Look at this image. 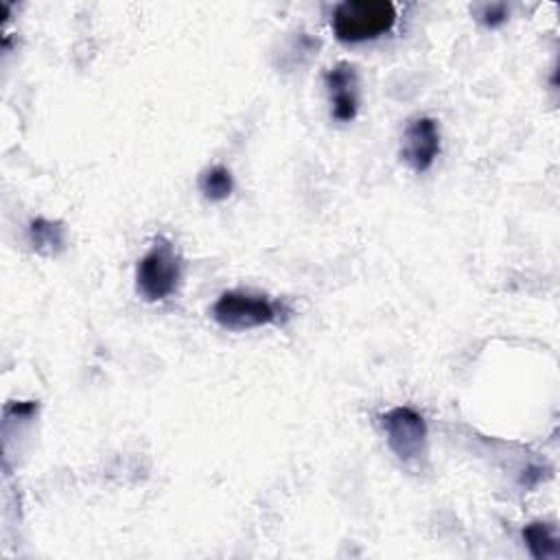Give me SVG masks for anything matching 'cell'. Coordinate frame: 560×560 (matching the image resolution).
<instances>
[{"label":"cell","mask_w":560,"mask_h":560,"mask_svg":"<svg viewBox=\"0 0 560 560\" xmlns=\"http://www.w3.org/2000/svg\"><path fill=\"white\" fill-rule=\"evenodd\" d=\"M396 22L387 0H343L332 9V33L339 42L361 44L385 35Z\"/></svg>","instance_id":"1"},{"label":"cell","mask_w":560,"mask_h":560,"mask_svg":"<svg viewBox=\"0 0 560 560\" xmlns=\"http://www.w3.org/2000/svg\"><path fill=\"white\" fill-rule=\"evenodd\" d=\"M289 311L269 300L262 293H252L243 289L225 291L212 304V317L221 328L228 330H249L267 324H276Z\"/></svg>","instance_id":"2"},{"label":"cell","mask_w":560,"mask_h":560,"mask_svg":"<svg viewBox=\"0 0 560 560\" xmlns=\"http://www.w3.org/2000/svg\"><path fill=\"white\" fill-rule=\"evenodd\" d=\"M182 278V258L173 243L158 236L136 265V293L144 302H160L175 293Z\"/></svg>","instance_id":"3"},{"label":"cell","mask_w":560,"mask_h":560,"mask_svg":"<svg viewBox=\"0 0 560 560\" xmlns=\"http://www.w3.org/2000/svg\"><path fill=\"white\" fill-rule=\"evenodd\" d=\"M387 446L400 462L418 459L427 448V422L416 409L400 405L381 416Z\"/></svg>","instance_id":"4"},{"label":"cell","mask_w":560,"mask_h":560,"mask_svg":"<svg viewBox=\"0 0 560 560\" xmlns=\"http://www.w3.org/2000/svg\"><path fill=\"white\" fill-rule=\"evenodd\" d=\"M438 155H440L438 120L431 116H416L413 120H409L402 133V144H400V158L405 160V164L416 173H424L433 166Z\"/></svg>","instance_id":"5"},{"label":"cell","mask_w":560,"mask_h":560,"mask_svg":"<svg viewBox=\"0 0 560 560\" xmlns=\"http://www.w3.org/2000/svg\"><path fill=\"white\" fill-rule=\"evenodd\" d=\"M324 85L330 98L332 118L339 122L354 120L359 112V74L354 63L339 61L324 74Z\"/></svg>","instance_id":"6"},{"label":"cell","mask_w":560,"mask_h":560,"mask_svg":"<svg viewBox=\"0 0 560 560\" xmlns=\"http://www.w3.org/2000/svg\"><path fill=\"white\" fill-rule=\"evenodd\" d=\"M28 245L42 256H57L66 249V228L61 221L35 217L26 228Z\"/></svg>","instance_id":"7"},{"label":"cell","mask_w":560,"mask_h":560,"mask_svg":"<svg viewBox=\"0 0 560 560\" xmlns=\"http://www.w3.org/2000/svg\"><path fill=\"white\" fill-rule=\"evenodd\" d=\"M523 540L536 560H553L560 558V540L556 536L553 525L545 521H532L523 527Z\"/></svg>","instance_id":"8"},{"label":"cell","mask_w":560,"mask_h":560,"mask_svg":"<svg viewBox=\"0 0 560 560\" xmlns=\"http://www.w3.org/2000/svg\"><path fill=\"white\" fill-rule=\"evenodd\" d=\"M199 190L208 201H225L234 190V177L228 166L214 164L201 171L199 175Z\"/></svg>","instance_id":"9"},{"label":"cell","mask_w":560,"mask_h":560,"mask_svg":"<svg viewBox=\"0 0 560 560\" xmlns=\"http://www.w3.org/2000/svg\"><path fill=\"white\" fill-rule=\"evenodd\" d=\"M472 15L488 28H497L503 22H508L510 18V7L505 2H483V4H475Z\"/></svg>","instance_id":"10"}]
</instances>
